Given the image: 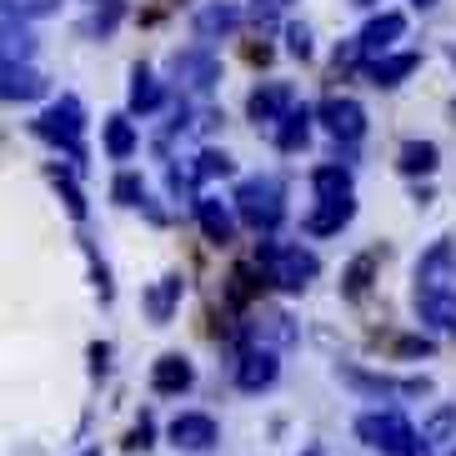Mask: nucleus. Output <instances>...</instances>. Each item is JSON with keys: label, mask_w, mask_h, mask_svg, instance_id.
Here are the masks:
<instances>
[{"label": "nucleus", "mask_w": 456, "mask_h": 456, "mask_svg": "<svg viewBox=\"0 0 456 456\" xmlns=\"http://www.w3.org/2000/svg\"><path fill=\"white\" fill-rule=\"evenodd\" d=\"M416 5H421V11H431V5H436V0H416Z\"/></svg>", "instance_id": "4c0bfd02"}, {"label": "nucleus", "mask_w": 456, "mask_h": 456, "mask_svg": "<svg viewBox=\"0 0 456 456\" xmlns=\"http://www.w3.org/2000/svg\"><path fill=\"white\" fill-rule=\"evenodd\" d=\"M306 456H322V446H306Z\"/></svg>", "instance_id": "58836bf2"}, {"label": "nucleus", "mask_w": 456, "mask_h": 456, "mask_svg": "<svg viewBox=\"0 0 456 456\" xmlns=\"http://www.w3.org/2000/svg\"><path fill=\"white\" fill-rule=\"evenodd\" d=\"M5 11H15V15H55L61 0H5Z\"/></svg>", "instance_id": "72a5a7b5"}, {"label": "nucleus", "mask_w": 456, "mask_h": 456, "mask_svg": "<svg viewBox=\"0 0 456 456\" xmlns=\"http://www.w3.org/2000/svg\"><path fill=\"white\" fill-rule=\"evenodd\" d=\"M376 261H381V251H366V256H356L346 266V286L341 291L346 296H366V286H371V271H376Z\"/></svg>", "instance_id": "a878e982"}, {"label": "nucleus", "mask_w": 456, "mask_h": 456, "mask_svg": "<svg viewBox=\"0 0 456 456\" xmlns=\"http://www.w3.org/2000/svg\"><path fill=\"white\" fill-rule=\"evenodd\" d=\"M36 41H30L26 26H15V11H5V61H30Z\"/></svg>", "instance_id": "bb28decb"}, {"label": "nucleus", "mask_w": 456, "mask_h": 456, "mask_svg": "<svg viewBox=\"0 0 456 456\" xmlns=\"http://www.w3.org/2000/svg\"><path fill=\"white\" fill-rule=\"evenodd\" d=\"M356 436H362L366 446H376V452L387 456H416L427 442H416L411 421H406L396 406H387V411H366L362 421H356Z\"/></svg>", "instance_id": "20e7f679"}, {"label": "nucleus", "mask_w": 456, "mask_h": 456, "mask_svg": "<svg viewBox=\"0 0 456 456\" xmlns=\"http://www.w3.org/2000/svg\"><path fill=\"white\" fill-rule=\"evenodd\" d=\"M151 436H156V427H151V416H141V421L131 427V436H126V452H146Z\"/></svg>", "instance_id": "c9c22d12"}, {"label": "nucleus", "mask_w": 456, "mask_h": 456, "mask_svg": "<svg viewBox=\"0 0 456 456\" xmlns=\"http://www.w3.org/2000/svg\"><path fill=\"white\" fill-rule=\"evenodd\" d=\"M396 166H402L406 175H431L436 171V146H431V141H406Z\"/></svg>", "instance_id": "393cba45"}, {"label": "nucleus", "mask_w": 456, "mask_h": 456, "mask_svg": "<svg viewBox=\"0 0 456 456\" xmlns=\"http://www.w3.org/2000/svg\"><path fill=\"white\" fill-rule=\"evenodd\" d=\"M311 186H316L322 201H331V196H351V171L341 161H326V166L311 171Z\"/></svg>", "instance_id": "4be33fe9"}, {"label": "nucleus", "mask_w": 456, "mask_h": 456, "mask_svg": "<svg viewBox=\"0 0 456 456\" xmlns=\"http://www.w3.org/2000/svg\"><path fill=\"white\" fill-rule=\"evenodd\" d=\"M45 91H51V81L30 61H5V101H41Z\"/></svg>", "instance_id": "2eb2a0df"}, {"label": "nucleus", "mask_w": 456, "mask_h": 456, "mask_svg": "<svg viewBox=\"0 0 456 456\" xmlns=\"http://www.w3.org/2000/svg\"><path fill=\"white\" fill-rule=\"evenodd\" d=\"M351 216H356V201H351V196H331V201H322L316 211L306 216V231L311 236H336Z\"/></svg>", "instance_id": "a211bd4d"}, {"label": "nucleus", "mask_w": 456, "mask_h": 456, "mask_svg": "<svg viewBox=\"0 0 456 456\" xmlns=\"http://www.w3.org/2000/svg\"><path fill=\"white\" fill-rule=\"evenodd\" d=\"M106 156L110 161H131L135 156V126L126 116H110L106 121Z\"/></svg>", "instance_id": "b1692460"}, {"label": "nucleus", "mask_w": 456, "mask_h": 456, "mask_svg": "<svg viewBox=\"0 0 456 456\" xmlns=\"http://www.w3.org/2000/svg\"><path fill=\"white\" fill-rule=\"evenodd\" d=\"M452 427H456V406H442V411H436L427 427H421V442H427V446L446 442V431H452Z\"/></svg>", "instance_id": "473e14b6"}, {"label": "nucleus", "mask_w": 456, "mask_h": 456, "mask_svg": "<svg viewBox=\"0 0 456 456\" xmlns=\"http://www.w3.org/2000/svg\"><path fill=\"white\" fill-rule=\"evenodd\" d=\"M452 116H456V110H452Z\"/></svg>", "instance_id": "37998d69"}, {"label": "nucleus", "mask_w": 456, "mask_h": 456, "mask_svg": "<svg viewBox=\"0 0 456 456\" xmlns=\"http://www.w3.org/2000/svg\"><path fill=\"white\" fill-rule=\"evenodd\" d=\"M91 366H95V371H106V366H110V346H106V341L91 346Z\"/></svg>", "instance_id": "e433bc0d"}, {"label": "nucleus", "mask_w": 456, "mask_h": 456, "mask_svg": "<svg viewBox=\"0 0 456 456\" xmlns=\"http://www.w3.org/2000/svg\"><path fill=\"white\" fill-rule=\"evenodd\" d=\"M316 121H322L341 146H356V141L366 135V110H362V101H351V95H331V101H322Z\"/></svg>", "instance_id": "423d86ee"}, {"label": "nucleus", "mask_w": 456, "mask_h": 456, "mask_svg": "<svg viewBox=\"0 0 456 456\" xmlns=\"http://www.w3.org/2000/svg\"><path fill=\"white\" fill-rule=\"evenodd\" d=\"M196 216H201V231L211 236L216 246H231V236H236V221H231L226 206L211 201V196H196Z\"/></svg>", "instance_id": "aec40b11"}, {"label": "nucleus", "mask_w": 456, "mask_h": 456, "mask_svg": "<svg viewBox=\"0 0 456 456\" xmlns=\"http://www.w3.org/2000/svg\"><path fill=\"white\" fill-rule=\"evenodd\" d=\"M311 121H316V116H311L306 106L291 110V116H286V121L276 126V146H281V151H301V146L311 141Z\"/></svg>", "instance_id": "5701e85b"}, {"label": "nucleus", "mask_w": 456, "mask_h": 456, "mask_svg": "<svg viewBox=\"0 0 456 456\" xmlns=\"http://www.w3.org/2000/svg\"><path fill=\"white\" fill-rule=\"evenodd\" d=\"M256 266H261V276L271 286H281V291H306L316 281L322 261H316V251H306V246H296V241H261Z\"/></svg>", "instance_id": "f257e3e1"}, {"label": "nucleus", "mask_w": 456, "mask_h": 456, "mask_svg": "<svg viewBox=\"0 0 456 456\" xmlns=\"http://www.w3.org/2000/svg\"><path fill=\"white\" fill-rule=\"evenodd\" d=\"M416 316L427 326H442V331H456V291H416Z\"/></svg>", "instance_id": "f3484780"}, {"label": "nucleus", "mask_w": 456, "mask_h": 456, "mask_svg": "<svg viewBox=\"0 0 456 456\" xmlns=\"http://www.w3.org/2000/svg\"><path fill=\"white\" fill-rule=\"evenodd\" d=\"M416 66H421V55H416V51H402V55H381V61H371V66H366V76H371V86L391 91V86H402Z\"/></svg>", "instance_id": "6ab92c4d"}, {"label": "nucleus", "mask_w": 456, "mask_h": 456, "mask_svg": "<svg viewBox=\"0 0 456 456\" xmlns=\"http://www.w3.org/2000/svg\"><path fill=\"white\" fill-rule=\"evenodd\" d=\"M171 81L181 91L206 95L216 81H221V61H216L211 45H186V51H171Z\"/></svg>", "instance_id": "39448f33"}, {"label": "nucleus", "mask_w": 456, "mask_h": 456, "mask_svg": "<svg viewBox=\"0 0 456 456\" xmlns=\"http://www.w3.org/2000/svg\"><path fill=\"white\" fill-rule=\"evenodd\" d=\"M81 456H101V452H81Z\"/></svg>", "instance_id": "a19ab883"}, {"label": "nucleus", "mask_w": 456, "mask_h": 456, "mask_svg": "<svg viewBox=\"0 0 456 456\" xmlns=\"http://www.w3.org/2000/svg\"><path fill=\"white\" fill-rule=\"evenodd\" d=\"M266 5H286V0H266Z\"/></svg>", "instance_id": "ea45409f"}, {"label": "nucleus", "mask_w": 456, "mask_h": 456, "mask_svg": "<svg viewBox=\"0 0 456 456\" xmlns=\"http://www.w3.org/2000/svg\"><path fill=\"white\" fill-rule=\"evenodd\" d=\"M402 36H406V15L402 11H381L376 20H366V30L356 36V45H362V55H376V61H381Z\"/></svg>", "instance_id": "1a4fd4ad"}, {"label": "nucleus", "mask_w": 456, "mask_h": 456, "mask_svg": "<svg viewBox=\"0 0 456 456\" xmlns=\"http://www.w3.org/2000/svg\"><path fill=\"white\" fill-rule=\"evenodd\" d=\"M121 11H126L121 0H106V5H101V11H95L91 20H86V26H81V30H86V36H91V41H95V36L106 41L110 30H116V20H121Z\"/></svg>", "instance_id": "c85d7f7f"}, {"label": "nucleus", "mask_w": 456, "mask_h": 456, "mask_svg": "<svg viewBox=\"0 0 456 456\" xmlns=\"http://www.w3.org/2000/svg\"><path fill=\"white\" fill-rule=\"evenodd\" d=\"M362 5H371V0H362Z\"/></svg>", "instance_id": "79ce46f5"}, {"label": "nucleus", "mask_w": 456, "mask_h": 456, "mask_svg": "<svg viewBox=\"0 0 456 456\" xmlns=\"http://www.w3.org/2000/svg\"><path fill=\"white\" fill-rule=\"evenodd\" d=\"M286 51H291L296 61H306L311 55V30L306 26H286Z\"/></svg>", "instance_id": "f704fd0d"}, {"label": "nucleus", "mask_w": 456, "mask_h": 456, "mask_svg": "<svg viewBox=\"0 0 456 456\" xmlns=\"http://www.w3.org/2000/svg\"><path fill=\"white\" fill-rule=\"evenodd\" d=\"M110 196H116L121 206H141L146 201V186H141V175L135 171H121L116 175V186H110Z\"/></svg>", "instance_id": "2f4dec72"}, {"label": "nucleus", "mask_w": 456, "mask_h": 456, "mask_svg": "<svg viewBox=\"0 0 456 456\" xmlns=\"http://www.w3.org/2000/svg\"><path fill=\"white\" fill-rule=\"evenodd\" d=\"M291 86L286 81H271V86H256L251 91V101H246V110H251V121H286V116H291Z\"/></svg>", "instance_id": "ddd939ff"}, {"label": "nucleus", "mask_w": 456, "mask_h": 456, "mask_svg": "<svg viewBox=\"0 0 456 456\" xmlns=\"http://www.w3.org/2000/svg\"><path fill=\"white\" fill-rule=\"evenodd\" d=\"M30 131L41 135V141H51V146H61L70 156V171H81L86 166V146H81V131H86V106L76 101V95H61L51 110H45L41 121H30Z\"/></svg>", "instance_id": "f03ea898"}, {"label": "nucleus", "mask_w": 456, "mask_h": 456, "mask_svg": "<svg viewBox=\"0 0 456 456\" xmlns=\"http://www.w3.org/2000/svg\"><path fill=\"white\" fill-rule=\"evenodd\" d=\"M191 381H196V366L181 351H166L161 362L151 366V391L156 396H181V391H191Z\"/></svg>", "instance_id": "9d476101"}, {"label": "nucleus", "mask_w": 456, "mask_h": 456, "mask_svg": "<svg viewBox=\"0 0 456 456\" xmlns=\"http://www.w3.org/2000/svg\"><path fill=\"white\" fill-rule=\"evenodd\" d=\"M51 181H55V191H61V201H66V211L81 221L86 216V196H81V186L70 181V171H61V166H51Z\"/></svg>", "instance_id": "cd10ccee"}, {"label": "nucleus", "mask_w": 456, "mask_h": 456, "mask_svg": "<svg viewBox=\"0 0 456 456\" xmlns=\"http://www.w3.org/2000/svg\"><path fill=\"white\" fill-rule=\"evenodd\" d=\"M236 216H241L251 231L271 236V231L281 226V216H286L281 181H276V175H251V181H241V186H236Z\"/></svg>", "instance_id": "7ed1b4c3"}, {"label": "nucleus", "mask_w": 456, "mask_h": 456, "mask_svg": "<svg viewBox=\"0 0 456 456\" xmlns=\"http://www.w3.org/2000/svg\"><path fill=\"white\" fill-rule=\"evenodd\" d=\"M452 276H456V241H436L416 261V291H446Z\"/></svg>", "instance_id": "6e6552de"}, {"label": "nucleus", "mask_w": 456, "mask_h": 456, "mask_svg": "<svg viewBox=\"0 0 456 456\" xmlns=\"http://www.w3.org/2000/svg\"><path fill=\"white\" fill-rule=\"evenodd\" d=\"M181 291H186V281L171 271V276H161V281L141 296V306H146V316L156 326H166V322H171V311H175V301H181Z\"/></svg>", "instance_id": "dca6fc26"}, {"label": "nucleus", "mask_w": 456, "mask_h": 456, "mask_svg": "<svg viewBox=\"0 0 456 456\" xmlns=\"http://www.w3.org/2000/svg\"><path fill=\"white\" fill-rule=\"evenodd\" d=\"M196 41H226V36H236V26H241V5H231V0H211L206 11H196Z\"/></svg>", "instance_id": "f8f14e48"}, {"label": "nucleus", "mask_w": 456, "mask_h": 456, "mask_svg": "<svg viewBox=\"0 0 456 456\" xmlns=\"http://www.w3.org/2000/svg\"><path fill=\"white\" fill-rule=\"evenodd\" d=\"M216 442H221V431L206 411H181L171 421V446H181V452H211Z\"/></svg>", "instance_id": "0eeeda50"}, {"label": "nucleus", "mask_w": 456, "mask_h": 456, "mask_svg": "<svg viewBox=\"0 0 456 456\" xmlns=\"http://www.w3.org/2000/svg\"><path fill=\"white\" fill-rule=\"evenodd\" d=\"M246 341H251V346H266V351L291 346L296 326H291V316H286V311H261L256 322H246Z\"/></svg>", "instance_id": "4468645a"}, {"label": "nucleus", "mask_w": 456, "mask_h": 456, "mask_svg": "<svg viewBox=\"0 0 456 456\" xmlns=\"http://www.w3.org/2000/svg\"><path fill=\"white\" fill-rule=\"evenodd\" d=\"M161 101H166V91L156 86V76H151L146 66H135L131 70V110H135V116H151Z\"/></svg>", "instance_id": "412c9836"}, {"label": "nucleus", "mask_w": 456, "mask_h": 456, "mask_svg": "<svg viewBox=\"0 0 456 456\" xmlns=\"http://www.w3.org/2000/svg\"><path fill=\"white\" fill-rule=\"evenodd\" d=\"M191 171H196V181H216V175H231V156H226V151H201V156L191 161Z\"/></svg>", "instance_id": "c756f323"}, {"label": "nucleus", "mask_w": 456, "mask_h": 456, "mask_svg": "<svg viewBox=\"0 0 456 456\" xmlns=\"http://www.w3.org/2000/svg\"><path fill=\"white\" fill-rule=\"evenodd\" d=\"M276 376H281V366H276V351H266V346H251L236 362V387L241 391H266V387H276Z\"/></svg>", "instance_id": "9b49d317"}, {"label": "nucleus", "mask_w": 456, "mask_h": 456, "mask_svg": "<svg viewBox=\"0 0 456 456\" xmlns=\"http://www.w3.org/2000/svg\"><path fill=\"white\" fill-rule=\"evenodd\" d=\"M256 291H261V281H256V271H251V266H236V271H231V286H226V296L236 301V306H246V301H251Z\"/></svg>", "instance_id": "7c9ffc66"}]
</instances>
